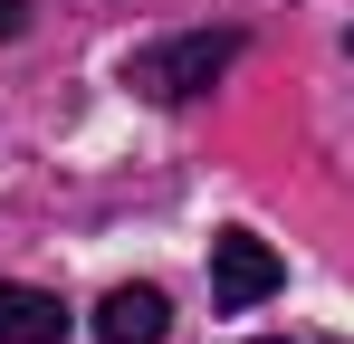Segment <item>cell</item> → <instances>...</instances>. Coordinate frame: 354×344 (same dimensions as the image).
I'll use <instances>...</instances> for the list:
<instances>
[{"label": "cell", "mask_w": 354, "mask_h": 344, "mask_svg": "<svg viewBox=\"0 0 354 344\" xmlns=\"http://www.w3.org/2000/svg\"><path fill=\"white\" fill-rule=\"evenodd\" d=\"M239 57V29H182V39H153V48L124 57V86L153 96V106H192L201 86H221Z\"/></svg>", "instance_id": "cell-1"}, {"label": "cell", "mask_w": 354, "mask_h": 344, "mask_svg": "<svg viewBox=\"0 0 354 344\" xmlns=\"http://www.w3.org/2000/svg\"><path fill=\"white\" fill-rule=\"evenodd\" d=\"M278 278H288V268H278V249H268V239H249V229H221V239H211V296H221V306H259V296H278Z\"/></svg>", "instance_id": "cell-2"}, {"label": "cell", "mask_w": 354, "mask_h": 344, "mask_svg": "<svg viewBox=\"0 0 354 344\" xmlns=\"http://www.w3.org/2000/svg\"><path fill=\"white\" fill-rule=\"evenodd\" d=\"M163 325H173L163 287H115L96 306V344H163Z\"/></svg>", "instance_id": "cell-3"}, {"label": "cell", "mask_w": 354, "mask_h": 344, "mask_svg": "<svg viewBox=\"0 0 354 344\" xmlns=\"http://www.w3.org/2000/svg\"><path fill=\"white\" fill-rule=\"evenodd\" d=\"M67 335V306L48 287H0V344H58Z\"/></svg>", "instance_id": "cell-4"}, {"label": "cell", "mask_w": 354, "mask_h": 344, "mask_svg": "<svg viewBox=\"0 0 354 344\" xmlns=\"http://www.w3.org/2000/svg\"><path fill=\"white\" fill-rule=\"evenodd\" d=\"M29 29V0H0V39H19Z\"/></svg>", "instance_id": "cell-5"}, {"label": "cell", "mask_w": 354, "mask_h": 344, "mask_svg": "<svg viewBox=\"0 0 354 344\" xmlns=\"http://www.w3.org/2000/svg\"><path fill=\"white\" fill-rule=\"evenodd\" d=\"M259 344H288V335H259Z\"/></svg>", "instance_id": "cell-6"}, {"label": "cell", "mask_w": 354, "mask_h": 344, "mask_svg": "<svg viewBox=\"0 0 354 344\" xmlns=\"http://www.w3.org/2000/svg\"><path fill=\"white\" fill-rule=\"evenodd\" d=\"M345 48H354V39H345Z\"/></svg>", "instance_id": "cell-7"}]
</instances>
